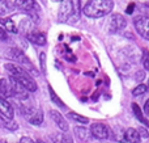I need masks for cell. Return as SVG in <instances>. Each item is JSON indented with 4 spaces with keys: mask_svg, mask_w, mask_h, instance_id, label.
<instances>
[{
    "mask_svg": "<svg viewBox=\"0 0 149 143\" xmlns=\"http://www.w3.org/2000/svg\"><path fill=\"white\" fill-rule=\"evenodd\" d=\"M114 8V3L111 0H92L85 4L84 12L85 16L90 18H100L109 15Z\"/></svg>",
    "mask_w": 149,
    "mask_h": 143,
    "instance_id": "6da1fadb",
    "label": "cell"
},
{
    "mask_svg": "<svg viewBox=\"0 0 149 143\" xmlns=\"http://www.w3.org/2000/svg\"><path fill=\"white\" fill-rule=\"evenodd\" d=\"M80 16V1H70L64 0L60 4V9L58 13V18L60 22H65L71 17L77 18Z\"/></svg>",
    "mask_w": 149,
    "mask_h": 143,
    "instance_id": "7a4b0ae2",
    "label": "cell"
},
{
    "mask_svg": "<svg viewBox=\"0 0 149 143\" xmlns=\"http://www.w3.org/2000/svg\"><path fill=\"white\" fill-rule=\"evenodd\" d=\"M22 114L31 125L39 126L43 122V112L42 109H33V108H22Z\"/></svg>",
    "mask_w": 149,
    "mask_h": 143,
    "instance_id": "3957f363",
    "label": "cell"
},
{
    "mask_svg": "<svg viewBox=\"0 0 149 143\" xmlns=\"http://www.w3.org/2000/svg\"><path fill=\"white\" fill-rule=\"evenodd\" d=\"M134 25L137 33L143 37V38L149 41V17L144 15H139L134 18Z\"/></svg>",
    "mask_w": 149,
    "mask_h": 143,
    "instance_id": "277c9868",
    "label": "cell"
},
{
    "mask_svg": "<svg viewBox=\"0 0 149 143\" xmlns=\"http://www.w3.org/2000/svg\"><path fill=\"white\" fill-rule=\"evenodd\" d=\"M90 134L95 139L106 141V139L110 138V129L105 123H93L90 126Z\"/></svg>",
    "mask_w": 149,
    "mask_h": 143,
    "instance_id": "5b68a950",
    "label": "cell"
},
{
    "mask_svg": "<svg viewBox=\"0 0 149 143\" xmlns=\"http://www.w3.org/2000/svg\"><path fill=\"white\" fill-rule=\"evenodd\" d=\"M127 26V20L122 15H113L109 22V30L110 33H119Z\"/></svg>",
    "mask_w": 149,
    "mask_h": 143,
    "instance_id": "8992f818",
    "label": "cell"
},
{
    "mask_svg": "<svg viewBox=\"0 0 149 143\" xmlns=\"http://www.w3.org/2000/svg\"><path fill=\"white\" fill-rule=\"evenodd\" d=\"M13 79V78H12ZM17 83H20L21 86L24 87V88L26 89V91H29V92H36L37 91V83L34 81V79L31 78L30 75H29L28 72H25L24 75H21V76H18V78H16L15 79Z\"/></svg>",
    "mask_w": 149,
    "mask_h": 143,
    "instance_id": "52a82bcc",
    "label": "cell"
},
{
    "mask_svg": "<svg viewBox=\"0 0 149 143\" xmlns=\"http://www.w3.org/2000/svg\"><path fill=\"white\" fill-rule=\"evenodd\" d=\"M13 97V86L9 79H0V99Z\"/></svg>",
    "mask_w": 149,
    "mask_h": 143,
    "instance_id": "ba28073f",
    "label": "cell"
},
{
    "mask_svg": "<svg viewBox=\"0 0 149 143\" xmlns=\"http://www.w3.org/2000/svg\"><path fill=\"white\" fill-rule=\"evenodd\" d=\"M50 116H51L52 121L55 122V125L62 130V133H67L68 131V122L65 121V118L63 117L58 110H50Z\"/></svg>",
    "mask_w": 149,
    "mask_h": 143,
    "instance_id": "9c48e42d",
    "label": "cell"
},
{
    "mask_svg": "<svg viewBox=\"0 0 149 143\" xmlns=\"http://www.w3.org/2000/svg\"><path fill=\"white\" fill-rule=\"evenodd\" d=\"M0 114L4 117V120L12 121L15 117V110H13L12 105L4 99H0Z\"/></svg>",
    "mask_w": 149,
    "mask_h": 143,
    "instance_id": "30bf717a",
    "label": "cell"
},
{
    "mask_svg": "<svg viewBox=\"0 0 149 143\" xmlns=\"http://www.w3.org/2000/svg\"><path fill=\"white\" fill-rule=\"evenodd\" d=\"M28 39L34 45H38V46H43L46 45L47 39H46V36L41 32H31V33L28 34Z\"/></svg>",
    "mask_w": 149,
    "mask_h": 143,
    "instance_id": "8fae6325",
    "label": "cell"
},
{
    "mask_svg": "<svg viewBox=\"0 0 149 143\" xmlns=\"http://www.w3.org/2000/svg\"><path fill=\"white\" fill-rule=\"evenodd\" d=\"M124 141L128 142V143H140L141 141V137H140L139 131L136 129H127L126 133H124Z\"/></svg>",
    "mask_w": 149,
    "mask_h": 143,
    "instance_id": "7c38bea8",
    "label": "cell"
},
{
    "mask_svg": "<svg viewBox=\"0 0 149 143\" xmlns=\"http://www.w3.org/2000/svg\"><path fill=\"white\" fill-rule=\"evenodd\" d=\"M51 141L54 143H73L72 137L68 133H60V134H52Z\"/></svg>",
    "mask_w": 149,
    "mask_h": 143,
    "instance_id": "4fadbf2b",
    "label": "cell"
},
{
    "mask_svg": "<svg viewBox=\"0 0 149 143\" xmlns=\"http://www.w3.org/2000/svg\"><path fill=\"white\" fill-rule=\"evenodd\" d=\"M74 134H76L77 138L82 142H86L88 139L90 138V135H92V134L89 133V130H88L86 128H82V126H79V128L74 129Z\"/></svg>",
    "mask_w": 149,
    "mask_h": 143,
    "instance_id": "5bb4252c",
    "label": "cell"
},
{
    "mask_svg": "<svg viewBox=\"0 0 149 143\" xmlns=\"http://www.w3.org/2000/svg\"><path fill=\"white\" fill-rule=\"evenodd\" d=\"M132 112H134V114H135V117L137 118V121H140V122L143 123V125H145V126H148L149 125V122H148V120L143 116V113H141V109L139 108V105L137 104H132Z\"/></svg>",
    "mask_w": 149,
    "mask_h": 143,
    "instance_id": "9a60e30c",
    "label": "cell"
},
{
    "mask_svg": "<svg viewBox=\"0 0 149 143\" xmlns=\"http://www.w3.org/2000/svg\"><path fill=\"white\" fill-rule=\"evenodd\" d=\"M68 118L77 123H84V125L85 123H89V120H88L86 117H84V116H81V114H77V113H74V112L68 113Z\"/></svg>",
    "mask_w": 149,
    "mask_h": 143,
    "instance_id": "2e32d148",
    "label": "cell"
},
{
    "mask_svg": "<svg viewBox=\"0 0 149 143\" xmlns=\"http://www.w3.org/2000/svg\"><path fill=\"white\" fill-rule=\"evenodd\" d=\"M49 92H50V97H51L52 102H55L56 105H59L60 108H64V102H63L62 100L59 99V96H58V95L54 92V89H52L51 86H49Z\"/></svg>",
    "mask_w": 149,
    "mask_h": 143,
    "instance_id": "e0dca14e",
    "label": "cell"
},
{
    "mask_svg": "<svg viewBox=\"0 0 149 143\" xmlns=\"http://www.w3.org/2000/svg\"><path fill=\"white\" fill-rule=\"evenodd\" d=\"M147 91H148V87L145 86V84H139L136 88H134V91H132V96L137 97V96H140V95H144Z\"/></svg>",
    "mask_w": 149,
    "mask_h": 143,
    "instance_id": "ac0fdd59",
    "label": "cell"
},
{
    "mask_svg": "<svg viewBox=\"0 0 149 143\" xmlns=\"http://www.w3.org/2000/svg\"><path fill=\"white\" fill-rule=\"evenodd\" d=\"M141 63L144 66V70L149 71V50L144 49L143 50V54H141Z\"/></svg>",
    "mask_w": 149,
    "mask_h": 143,
    "instance_id": "d6986e66",
    "label": "cell"
},
{
    "mask_svg": "<svg viewBox=\"0 0 149 143\" xmlns=\"http://www.w3.org/2000/svg\"><path fill=\"white\" fill-rule=\"evenodd\" d=\"M3 24L5 25V30H8V32H10V33H16L17 32V29H16V25L13 24V21L12 20H5V21H3Z\"/></svg>",
    "mask_w": 149,
    "mask_h": 143,
    "instance_id": "ffe728a7",
    "label": "cell"
},
{
    "mask_svg": "<svg viewBox=\"0 0 149 143\" xmlns=\"http://www.w3.org/2000/svg\"><path fill=\"white\" fill-rule=\"evenodd\" d=\"M39 59H41V70H42V72H46V67H45V63H46V54H45V53H41Z\"/></svg>",
    "mask_w": 149,
    "mask_h": 143,
    "instance_id": "44dd1931",
    "label": "cell"
},
{
    "mask_svg": "<svg viewBox=\"0 0 149 143\" xmlns=\"http://www.w3.org/2000/svg\"><path fill=\"white\" fill-rule=\"evenodd\" d=\"M4 126H5L7 129H10V130H15V129H17V128H18L17 123H15V122H8V120H5Z\"/></svg>",
    "mask_w": 149,
    "mask_h": 143,
    "instance_id": "7402d4cb",
    "label": "cell"
},
{
    "mask_svg": "<svg viewBox=\"0 0 149 143\" xmlns=\"http://www.w3.org/2000/svg\"><path fill=\"white\" fill-rule=\"evenodd\" d=\"M7 39H8L7 32H5V29H3L1 26H0V41H7Z\"/></svg>",
    "mask_w": 149,
    "mask_h": 143,
    "instance_id": "603a6c76",
    "label": "cell"
},
{
    "mask_svg": "<svg viewBox=\"0 0 149 143\" xmlns=\"http://www.w3.org/2000/svg\"><path fill=\"white\" fill-rule=\"evenodd\" d=\"M137 131H139L140 137H143V138H148V137H149V133L147 131V129H145V128H140Z\"/></svg>",
    "mask_w": 149,
    "mask_h": 143,
    "instance_id": "cb8c5ba5",
    "label": "cell"
},
{
    "mask_svg": "<svg viewBox=\"0 0 149 143\" xmlns=\"http://www.w3.org/2000/svg\"><path fill=\"white\" fill-rule=\"evenodd\" d=\"M144 78H145V72H144V71H139V72H136V76H135V79H136L137 81H141Z\"/></svg>",
    "mask_w": 149,
    "mask_h": 143,
    "instance_id": "d4e9b609",
    "label": "cell"
},
{
    "mask_svg": "<svg viewBox=\"0 0 149 143\" xmlns=\"http://www.w3.org/2000/svg\"><path fill=\"white\" fill-rule=\"evenodd\" d=\"M20 143H36L31 138H29V137H22V138L20 139Z\"/></svg>",
    "mask_w": 149,
    "mask_h": 143,
    "instance_id": "484cf974",
    "label": "cell"
},
{
    "mask_svg": "<svg viewBox=\"0 0 149 143\" xmlns=\"http://www.w3.org/2000/svg\"><path fill=\"white\" fill-rule=\"evenodd\" d=\"M144 112L149 116V99L147 100V102H145V105H144Z\"/></svg>",
    "mask_w": 149,
    "mask_h": 143,
    "instance_id": "4316f807",
    "label": "cell"
},
{
    "mask_svg": "<svg viewBox=\"0 0 149 143\" xmlns=\"http://www.w3.org/2000/svg\"><path fill=\"white\" fill-rule=\"evenodd\" d=\"M134 8H135V4H131V5H128V8H127V11H126V12L131 15V13L134 12Z\"/></svg>",
    "mask_w": 149,
    "mask_h": 143,
    "instance_id": "83f0119b",
    "label": "cell"
},
{
    "mask_svg": "<svg viewBox=\"0 0 149 143\" xmlns=\"http://www.w3.org/2000/svg\"><path fill=\"white\" fill-rule=\"evenodd\" d=\"M36 143H45V142H43V141H41V139H38V141H37Z\"/></svg>",
    "mask_w": 149,
    "mask_h": 143,
    "instance_id": "f1b7e54d",
    "label": "cell"
},
{
    "mask_svg": "<svg viewBox=\"0 0 149 143\" xmlns=\"http://www.w3.org/2000/svg\"><path fill=\"white\" fill-rule=\"evenodd\" d=\"M147 87H148V88H149V80H148V86H147Z\"/></svg>",
    "mask_w": 149,
    "mask_h": 143,
    "instance_id": "f546056e",
    "label": "cell"
}]
</instances>
